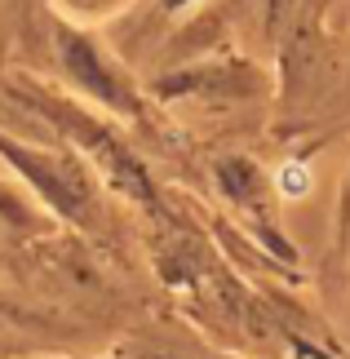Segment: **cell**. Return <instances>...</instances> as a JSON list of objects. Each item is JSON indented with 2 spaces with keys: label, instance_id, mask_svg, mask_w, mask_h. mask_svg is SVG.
<instances>
[{
  "label": "cell",
  "instance_id": "6da1fadb",
  "mask_svg": "<svg viewBox=\"0 0 350 359\" xmlns=\"http://www.w3.org/2000/svg\"><path fill=\"white\" fill-rule=\"evenodd\" d=\"M62 62H67V72H72L89 93H97V98H107V102H116V107H129V102H124V93H120V85L102 72V67H97L93 49L85 45V40L67 36V40H62Z\"/></svg>",
  "mask_w": 350,
  "mask_h": 359
},
{
  "label": "cell",
  "instance_id": "7a4b0ae2",
  "mask_svg": "<svg viewBox=\"0 0 350 359\" xmlns=\"http://www.w3.org/2000/svg\"><path fill=\"white\" fill-rule=\"evenodd\" d=\"M288 177H284V187L292 191V196H302V191H306V177H302V169H297V164H292V169H284Z\"/></svg>",
  "mask_w": 350,
  "mask_h": 359
}]
</instances>
